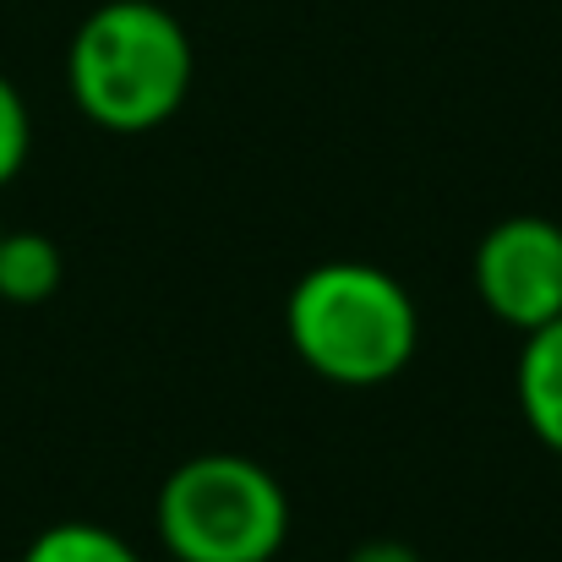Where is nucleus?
Segmentation results:
<instances>
[{"instance_id":"f257e3e1","label":"nucleus","mask_w":562,"mask_h":562,"mask_svg":"<svg viewBox=\"0 0 562 562\" xmlns=\"http://www.w3.org/2000/svg\"><path fill=\"white\" fill-rule=\"evenodd\" d=\"M191 33L159 0H104L66 49L71 104L110 137H148L181 115L191 93Z\"/></svg>"},{"instance_id":"1a4fd4ad","label":"nucleus","mask_w":562,"mask_h":562,"mask_svg":"<svg viewBox=\"0 0 562 562\" xmlns=\"http://www.w3.org/2000/svg\"><path fill=\"white\" fill-rule=\"evenodd\" d=\"M345 562H420V552L404 547V541H387V536H382V541H361Z\"/></svg>"},{"instance_id":"423d86ee","label":"nucleus","mask_w":562,"mask_h":562,"mask_svg":"<svg viewBox=\"0 0 562 562\" xmlns=\"http://www.w3.org/2000/svg\"><path fill=\"white\" fill-rule=\"evenodd\" d=\"M66 279V257L38 229H0V301L5 306H44Z\"/></svg>"},{"instance_id":"39448f33","label":"nucleus","mask_w":562,"mask_h":562,"mask_svg":"<svg viewBox=\"0 0 562 562\" xmlns=\"http://www.w3.org/2000/svg\"><path fill=\"white\" fill-rule=\"evenodd\" d=\"M514 393H519V415L536 431V442L562 453V317L525 334L519 361H514Z\"/></svg>"},{"instance_id":"20e7f679","label":"nucleus","mask_w":562,"mask_h":562,"mask_svg":"<svg viewBox=\"0 0 562 562\" xmlns=\"http://www.w3.org/2000/svg\"><path fill=\"white\" fill-rule=\"evenodd\" d=\"M470 279L481 306L514 328L519 339L558 323L562 317V224L547 213H514L497 218L475 257H470Z\"/></svg>"},{"instance_id":"9d476101","label":"nucleus","mask_w":562,"mask_h":562,"mask_svg":"<svg viewBox=\"0 0 562 562\" xmlns=\"http://www.w3.org/2000/svg\"><path fill=\"white\" fill-rule=\"evenodd\" d=\"M0 229H5V224H0Z\"/></svg>"},{"instance_id":"0eeeda50","label":"nucleus","mask_w":562,"mask_h":562,"mask_svg":"<svg viewBox=\"0 0 562 562\" xmlns=\"http://www.w3.org/2000/svg\"><path fill=\"white\" fill-rule=\"evenodd\" d=\"M22 562H143V552L93 519H60L27 541Z\"/></svg>"},{"instance_id":"f03ea898","label":"nucleus","mask_w":562,"mask_h":562,"mask_svg":"<svg viewBox=\"0 0 562 562\" xmlns=\"http://www.w3.org/2000/svg\"><path fill=\"white\" fill-rule=\"evenodd\" d=\"M284 339L334 387H382L420 350V306L387 268L334 257L290 284Z\"/></svg>"},{"instance_id":"6e6552de","label":"nucleus","mask_w":562,"mask_h":562,"mask_svg":"<svg viewBox=\"0 0 562 562\" xmlns=\"http://www.w3.org/2000/svg\"><path fill=\"white\" fill-rule=\"evenodd\" d=\"M27 154H33V115H27L22 88L0 71V187H11L22 176Z\"/></svg>"},{"instance_id":"7ed1b4c3","label":"nucleus","mask_w":562,"mask_h":562,"mask_svg":"<svg viewBox=\"0 0 562 562\" xmlns=\"http://www.w3.org/2000/svg\"><path fill=\"white\" fill-rule=\"evenodd\" d=\"M154 525L176 562H273L290 541V497L246 453H196L165 475Z\"/></svg>"}]
</instances>
